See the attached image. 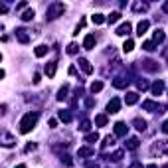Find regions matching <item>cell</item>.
<instances>
[{"mask_svg": "<svg viewBox=\"0 0 168 168\" xmlns=\"http://www.w3.org/2000/svg\"><path fill=\"white\" fill-rule=\"evenodd\" d=\"M36 121H38V113H28V115H24L22 121H20V133H24V135L30 133V130L34 129Z\"/></svg>", "mask_w": 168, "mask_h": 168, "instance_id": "cell-1", "label": "cell"}, {"mask_svg": "<svg viewBox=\"0 0 168 168\" xmlns=\"http://www.w3.org/2000/svg\"><path fill=\"white\" fill-rule=\"evenodd\" d=\"M64 10H65L64 4H53L52 8L48 10V18H58L59 14H64Z\"/></svg>", "mask_w": 168, "mask_h": 168, "instance_id": "cell-2", "label": "cell"}, {"mask_svg": "<svg viewBox=\"0 0 168 168\" xmlns=\"http://www.w3.org/2000/svg\"><path fill=\"white\" fill-rule=\"evenodd\" d=\"M119 109H121V101L119 99H111L109 105H107V111L109 113H119Z\"/></svg>", "mask_w": 168, "mask_h": 168, "instance_id": "cell-3", "label": "cell"}, {"mask_svg": "<svg viewBox=\"0 0 168 168\" xmlns=\"http://www.w3.org/2000/svg\"><path fill=\"white\" fill-rule=\"evenodd\" d=\"M127 130H129V127L125 123H117L115 125V136H127Z\"/></svg>", "mask_w": 168, "mask_h": 168, "instance_id": "cell-4", "label": "cell"}, {"mask_svg": "<svg viewBox=\"0 0 168 168\" xmlns=\"http://www.w3.org/2000/svg\"><path fill=\"white\" fill-rule=\"evenodd\" d=\"M93 46H95V36H85V40H83V48L85 49H93Z\"/></svg>", "mask_w": 168, "mask_h": 168, "instance_id": "cell-5", "label": "cell"}, {"mask_svg": "<svg viewBox=\"0 0 168 168\" xmlns=\"http://www.w3.org/2000/svg\"><path fill=\"white\" fill-rule=\"evenodd\" d=\"M125 101H127V105H135L136 101H139V93H135V91H130V93H127Z\"/></svg>", "mask_w": 168, "mask_h": 168, "instance_id": "cell-6", "label": "cell"}, {"mask_svg": "<svg viewBox=\"0 0 168 168\" xmlns=\"http://www.w3.org/2000/svg\"><path fill=\"white\" fill-rule=\"evenodd\" d=\"M16 36H18V40H20L22 43H28V42H30V36L26 34V30H22V28L16 30Z\"/></svg>", "mask_w": 168, "mask_h": 168, "instance_id": "cell-7", "label": "cell"}, {"mask_svg": "<svg viewBox=\"0 0 168 168\" xmlns=\"http://www.w3.org/2000/svg\"><path fill=\"white\" fill-rule=\"evenodd\" d=\"M129 32H130V24H129V22H125V24H121V26L117 28V34H119V36H127Z\"/></svg>", "mask_w": 168, "mask_h": 168, "instance_id": "cell-8", "label": "cell"}, {"mask_svg": "<svg viewBox=\"0 0 168 168\" xmlns=\"http://www.w3.org/2000/svg\"><path fill=\"white\" fill-rule=\"evenodd\" d=\"M79 67H81L85 73H93V65H91L87 59H79Z\"/></svg>", "mask_w": 168, "mask_h": 168, "instance_id": "cell-9", "label": "cell"}, {"mask_svg": "<svg viewBox=\"0 0 168 168\" xmlns=\"http://www.w3.org/2000/svg\"><path fill=\"white\" fill-rule=\"evenodd\" d=\"M148 26H150V24H148L146 20H142V22H139V26H136V34H139V36H142V34H145L146 30H148Z\"/></svg>", "mask_w": 168, "mask_h": 168, "instance_id": "cell-10", "label": "cell"}, {"mask_svg": "<svg viewBox=\"0 0 168 168\" xmlns=\"http://www.w3.org/2000/svg\"><path fill=\"white\" fill-rule=\"evenodd\" d=\"M127 83H129V79H123V77H117L115 81H113V85L117 87V89H125Z\"/></svg>", "mask_w": 168, "mask_h": 168, "instance_id": "cell-11", "label": "cell"}, {"mask_svg": "<svg viewBox=\"0 0 168 168\" xmlns=\"http://www.w3.org/2000/svg\"><path fill=\"white\" fill-rule=\"evenodd\" d=\"M162 91H164V83L162 81H156L152 85V95H160Z\"/></svg>", "mask_w": 168, "mask_h": 168, "instance_id": "cell-12", "label": "cell"}, {"mask_svg": "<svg viewBox=\"0 0 168 168\" xmlns=\"http://www.w3.org/2000/svg\"><path fill=\"white\" fill-rule=\"evenodd\" d=\"M142 107H145L146 111H152V113H154V111H158V103H154V101H145V103H142Z\"/></svg>", "mask_w": 168, "mask_h": 168, "instance_id": "cell-13", "label": "cell"}, {"mask_svg": "<svg viewBox=\"0 0 168 168\" xmlns=\"http://www.w3.org/2000/svg\"><path fill=\"white\" fill-rule=\"evenodd\" d=\"M142 65H145V67H146L148 71H156V69H158V65L154 64L152 59H146V61H142Z\"/></svg>", "mask_w": 168, "mask_h": 168, "instance_id": "cell-14", "label": "cell"}, {"mask_svg": "<svg viewBox=\"0 0 168 168\" xmlns=\"http://www.w3.org/2000/svg\"><path fill=\"white\" fill-rule=\"evenodd\" d=\"M34 53H36V58H43V55L48 53V48L46 46H38V48L34 49Z\"/></svg>", "mask_w": 168, "mask_h": 168, "instance_id": "cell-15", "label": "cell"}, {"mask_svg": "<svg viewBox=\"0 0 168 168\" xmlns=\"http://www.w3.org/2000/svg\"><path fill=\"white\" fill-rule=\"evenodd\" d=\"M46 75H48V77H53V75H55V64H53V61L46 65Z\"/></svg>", "mask_w": 168, "mask_h": 168, "instance_id": "cell-16", "label": "cell"}, {"mask_svg": "<svg viewBox=\"0 0 168 168\" xmlns=\"http://www.w3.org/2000/svg\"><path fill=\"white\" fill-rule=\"evenodd\" d=\"M127 148L129 150H135V148H139V139H129V142H127Z\"/></svg>", "mask_w": 168, "mask_h": 168, "instance_id": "cell-17", "label": "cell"}, {"mask_svg": "<svg viewBox=\"0 0 168 168\" xmlns=\"http://www.w3.org/2000/svg\"><path fill=\"white\" fill-rule=\"evenodd\" d=\"M32 18H34V10H32V8H28V10L22 14V20H24V22H30Z\"/></svg>", "mask_w": 168, "mask_h": 168, "instance_id": "cell-18", "label": "cell"}, {"mask_svg": "<svg viewBox=\"0 0 168 168\" xmlns=\"http://www.w3.org/2000/svg\"><path fill=\"white\" fill-rule=\"evenodd\" d=\"M95 123H97L99 127H105V125H107V117H105V115H97L95 117Z\"/></svg>", "mask_w": 168, "mask_h": 168, "instance_id": "cell-19", "label": "cell"}, {"mask_svg": "<svg viewBox=\"0 0 168 168\" xmlns=\"http://www.w3.org/2000/svg\"><path fill=\"white\" fill-rule=\"evenodd\" d=\"M133 48H135V42H133V40H127L125 43H123V49H125L127 53H129V52H133Z\"/></svg>", "mask_w": 168, "mask_h": 168, "instance_id": "cell-20", "label": "cell"}, {"mask_svg": "<svg viewBox=\"0 0 168 168\" xmlns=\"http://www.w3.org/2000/svg\"><path fill=\"white\" fill-rule=\"evenodd\" d=\"M101 89H103V83H101V81H93V83H91V91H93V93H99Z\"/></svg>", "mask_w": 168, "mask_h": 168, "instance_id": "cell-21", "label": "cell"}, {"mask_svg": "<svg viewBox=\"0 0 168 168\" xmlns=\"http://www.w3.org/2000/svg\"><path fill=\"white\" fill-rule=\"evenodd\" d=\"M77 154H79V156H91V154H93V150H91V148H79V150H77Z\"/></svg>", "mask_w": 168, "mask_h": 168, "instance_id": "cell-22", "label": "cell"}, {"mask_svg": "<svg viewBox=\"0 0 168 168\" xmlns=\"http://www.w3.org/2000/svg\"><path fill=\"white\" fill-rule=\"evenodd\" d=\"M59 119L64 121V123H69L71 121V115L67 113V111H59Z\"/></svg>", "mask_w": 168, "mask_h": 168, "instance_id": "cell-23", "label": "cell"}, {"mask_svg": "<svg viewBox=\"0 0 168 168\" xmlns=\"http://www.w3.org/2000/svg\"><path fill=\"white\" fill-rule=\"evenodd\" d=\"M154 42H164V32L162 30H156V32H154Z\"/></svg>", "mask_w": 168, "mask_h": 168, "instance_id": "cell-24", "label": "cell"}, {"mask_svg": "<svg viewBox=\"0 0 168 168\" xmlns=\"http://www.w3.org/2000/svg\"><path fill=\"white\" fill-rule=\"evenodd\" d=\"M91 20H93V24H103L105 22V16L103 14H93Z\"/></svg>", "mask_w": 168, "mask_h": 168, "instance_id": "cell-25", "label": "cell"}, {"mask_svg": "<svg viewBox=\"0 0 168 168\" xmlns=\"http://www.w3.org/2000/svg\"><path fill=\"white\" fill-rule=\"evenodd\" d=\"M85 140H87V142H97V140H99V135H97V133H89V135L85 136Z\"/></svg>", "mask_w": 168, "mask_h": 168, "instance_id": "cell-26", "label": "cell"}, {"mask_svg": "<svg viewBox=\"0 0 168 168\" xmlns=\"http://www.w3.org/2000/svg\"><path fill=\"white\" fill-rule=\"evenodd\" d=\"M119 18H121L119 12H111V14H109V22H111V24H115V22H119Z\"/></svg>", "mask_w": 168, "mask_h": 168, "instance_id": "cell-27", "label": "cell"}, {"mask_svg": "<svg viewBox=\"0 0 168 168\" xmlns=\"http://www.w3.org/2000/svg\"><path fill=\"white\" fill-rule=\"evenodd\" d=\"M77 49H79V46H77V43H69V46H67V53H77Z\"/></svg>", "mask_w": 168, "mask_h": 168, "instance_id": "cell-28", "label": "cell"}, {"mask_svg": "<svg viewBox=\"0 0 168 168\" xmlns=\"http://www.w3.org/2000/svg\"><path fill=\"white\" fill-rule=\"evenodd\" d=\"M135 127L139 129V130H145V129H146V123L140 121V119H136V121H135Z\"/></svg>", "mask_w": 168, "mask_h": 168, "instance_id": "cell-29", "label": "cell"}, {"mask_svg": "<svg viewBox=\"0 0 168 168\" xmlns=\"http://www.w3.org/2000/svg\"><path fill=\"white\" fill-rule=\"evenodd\" d=\"M65 95H67V85H64V87L59 89V93H58V99L61 101V99H65Z\"/></svg>", "mask_w": 168, "mask_h": 168, "instance_id": "cell-30", "label": "cell"}, {"mask_svg": "<svg viewBox=\"0 0 168 168\" xmlns=\"http://www.w3.org/2000/svg\"><path fill=\"white\" fill-rule=\"evenodd\" d=\"M142 48H145L146 52H152V49H156V48H154V42H145V43H142Z\"/></svg>", "mask_w": 168, "mask_h": 168, "instance_id": "cell-31", "label": "cell"}, {"mask_svg": "<svg viewBox=\"0 0 168 168\" xmlns=\"http://www.w3.org/2000/svg\"><path fill=\"white\" fill-rule=\"evenodd\" d=\"M89 127H91V123H89V121L85 119V121L81 123V127H79V129H81V130H87V129H89Z\"/></svg>", "mask_w": 168, "mask_h": 168, "instance_id": "cell-32", "label": "cell"}, {"mask_svg": "<svg viewBox=\"0 0 168 168\" xmlns=\"http://www.w3.org/2000/svg\"><path fill=\"white\" fill-rule=\"evenodd\" d=\"M121 158H123V152H121V150H117V152L113 154V160H121Z\"/></svg>", "mask_w": 168, "mask_h": 168, "instance_id": "cell-33", "label": "cell"}, {"mask_svg": "<svg viewBox=\"0 0 168 168\" xmlns=\"http://www.w3.org/2000/svg\"><path fill=\"white\" fill-rule=\"evenodd\" d=\"M61 160H64V162H65L67 166H71V164H73V162H71V158H69V156H61Z\"/></svg>", "mask_w": 168, "mask_h": 168, "instance_id": "cell-34", "label": "cell"}, {"mask_svg": "<svg viewBox=\"0 0 168 168\" xmlns=\"http://www.w3.org/2000/svg\"><path fill=\"white\" fill-rule=\"evenodd\" d=\"M135 10H146V4H135Z\"/></svg>", "mask_w": 168, "mask_h": 168, "instance_id": "cell-35", "label": "cell"}, {"mask_svg": "<svg viewBox=\"0 0 168 168\" xmlns=\"http://www.w3.org/2000/svg\"><path fill=\"white\" fill-rule=\"evenodd\" d=\"M146 87H148L146 81H139V89H146Z\"/></svg>", "mask_w": 168, "mask_h": 168, "instance_id": "cell-36", "label": "cell"}, {"mask_svg": "<svg viewBox=\"0 0 168 168\" xmlns=\"http://www.w3.org/2000/svg\"><path fill=\"white\" fill-rule=\"evenodd\" d=\"M162 133L168 135V121H164V125H162Z\"/></svg>", "mask_w": 168, "mask_h": 168, "instance_id": "cell-37", "label": "cell"}, {"mask_svg": "<svg viewBox=\"0 0 168 168\" xmlns=\"http://www.w3.org/2000/svg\"><path fill=\"white\" fill-rule=\"evenodd\" d=\"M34 148H36V145H34V142H30V145H28V146H26V150H28V152H30V150H34Z\"/></svg>", "mask_w": 168, "mask_h": 168, "instance_id": "cell-38", "label": "cell"}, {"mask_svg": "<svg viewBox=\"0 0 168 168\" xmlns=\"http://www.w3.org/2000/svg\"><path fill=\"white\" fill-rule=\"evenodd\" d=\"M55 125H58V121H55V119H49V127H52V129H53Z\"/></svg>", "mask_w": 168, "mask_h": 168, "instance_id": "cell-39", "label": "cell"}, {"mask_svg": "<svg viewBox=\"0 0 168 168\" xmlns=\"http://www.w3.org/2000/svg\"><path fill=\"white\" fill-rule=\"evenodd\" d=\"M130 168H142V164H133Z\"/></svg>", "mask_w": 168, "mask_h": 168, "instance_id": "cell-40", "label": "cell"}, {"mask_svg": "<svg viewBox=\"0 0 168 168\" xmlns=\"http://www.w3.org/2000/svg\"><path fill=\"white\" fill-rule=\"evenodd\" d=\"M162 10H164V12H168V2H166V4L162 6Z\"/></svg>", "mask_w": 168, "mask_h": 168, "instance_id": "cell-41", "label": "cell"}, {"mask_svg": "<svg viewBox=\"0 0 168 168\" xmlns=\"http://www.w3.org/2000/svg\"><path fill=\"white\" fill-rule=\"evenodd\" d=\"M146 168H156V164H148V166H146Z\"/></svg>", "mask_w": 168, "mask_h": 168, "instance_id": "cell-42", "label": "cell"}, {"mask_svg": "<svg viewBox=\"0 0 168 168\" xmlns=\"http://www.w3.org/2000/svg\"><path fill=\"white\" fill-rule=\"evenodd\" d=\"M16 168H26V166H24V164H20V166H16Z\"/></svg>", "mask_w": 168, "mask_h": 168, "instance_id": "cell-43", "label": "cell"}, {"mask_svg": "<svg viewBox=\"0 0 168 168\" xmlns=\"http://www.w3.org/2000/svg\"><path fill=\"white\" fill-rule=\"evenodd\" d=\"M164 168H168V166H164Z\"/></svg>", "mask_w": 168, "mask_h": 168, "instance_id": "cell-44", "label": "cell"}]
</instances>
